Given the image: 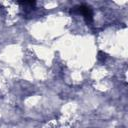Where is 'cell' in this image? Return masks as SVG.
I'll return each mask as SVG.
<instances>
[{"label":"cell","instance_id":"obj_3","mask_svg":"<svg viewBox=\"0 0 128 128\" xmlns=\"http://www.w3.org/2000/svg\"><path fill=\"white\" fill-rule=\"evenodd\" d=\"M106 57H107V54H106V53H104V52H102V51L99 52V54H98V58H99V59H103V60H105Z\"/></svg>","mask_w":128,"mask_h":128},{"label":"cell","instance_id":"obj_1","mask_svg":"<svg viewBox=\"0 0 128 128\" xmlns=\"http://www.w3.org/2000/svg\"><path fill=\"white\" fill-rule=\"evenodd\" d=\"M73 9H76L77 10L76 13L77 14H81L84 17V19H85V21H86L87 24L93 22V10H92V8L89 5H87V4H81L79 6L74 7Z\"/></svg>","mask_w":128,"mask_h":128},{"label":"cell","instance_id":"obj_2","mask_svg":"<svg viewBox=\"0 0 128 128\" xmlns=\"http://www.w3.org/2000/svg\"><path fill=\"white\" fill-rule=\"evenodd\" d=\"M18 4H21V5H24V6H33V5H35L36 4V2L35 1H18L17 2Z\"/></svg>","mask_w":128,"mask_h":128}]
</instances>
